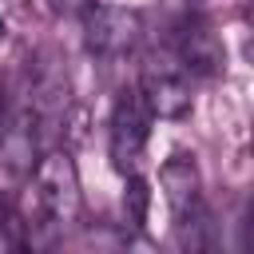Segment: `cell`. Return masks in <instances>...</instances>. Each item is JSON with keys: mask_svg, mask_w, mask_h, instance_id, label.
Listing matches in <instances>:
<instances>
[{"mask_svg": "<svg viewBox=\"0 0 254 254\" xmlns=\"http://www.w3.org/2000/svg\"><path fill=\"white\" fill-rule=\"evenodd\" d=\"M250 143H254V139H250Z\"/></svg>", "mask_w": 254, "mask_h": 254, "instance_id": "9", "label": "cell"}, {"mask_svg": "<svg viewBox=\"0 0 254 254\" xmlns=\"http://www.w3.org/2000/svg\"><path fill=\"white\" fill-rule=\"evenodd\" d=\"M147 206H151V187H147V179L135 171V175H127V187H123V214H127L131 230H143Z\"/></svg>", "mask_w": 254, "mask_h": 254, "instance_id": "7", "label": "cell"}, {"mask_svg": "<svg viewBox=\"0 0 254 254\" xmlns=\"http://www.w3.org/2000/svg\"><path fill=\"white\" fill-rule=\"evenodd\" d=\"M143 36V16L135 8L119 4H87L83 8V44L99 60H119L127 56Z\"/></svg>", "mask_w": 254, "mask_h": 254, "instance_id": "3", "label": "cell"}, {"mask_svg": "<svg viewBox=\"0 0 254 254\" xmlns=\"http://www.w3.org/2000/svg\"><path fill=\"white\" fill-rule=\"evenodd\" d=\"M190 71L179 60H147L139 91L147 99V107L155 111V119H183L190 111Z\"/></svg>", "mask_w": 254, "mask_h": 254, "instance_id": "4", "label": "cell"}, {"mask_svg": "<svg viewBox=\"0 0 254 254\" xmlns=\"http://www.w3.org/2000/svg\"><path fill=\"white\" fill-rule=\"evenodd\" d=\"M159 187H163V198H167L175 222L202 210V175H198L194 155H171L159 167Z\"/></svg>", "mask_w": 254, "mask_h": 254, "instance_id": "6", "label": "cell"}, {"mask_svg": "<svg viewBox=\"0 0 254 254\" xmlns=\"http://www.w3.org/2000/svg\"><path fill=\"white\" fill-rule=\"evenodd\" d=\"M151 119H155V111L147 107L139 87H123L115 95V107H111V163H115L119 175L139 171V159H143L147 139H151Z\"/></svg>", "mask_w": 254, "mask_h": 254, "instance_id": "2", "label": "cell"}, {"mask_svg": "<svg viewBox=\"0 0 254 254\" xmlns=\"http://www.w3.org/2000/svg\"><path fill=\"white\" fill-rule=\"evenodd\" d=\"M175 60H179L190 75H214V71L226 64L222 40H218V32L206 24V16L190 12V16L179 20V28H175Z\"/></svg>", "mask_w": 254, "mask_h": 254, "instance_id": "5", "label": "cell"}, {"mask_svg": "<svg viewBox=\"0 0 254 254\" xmlns=\"http://www.w3.org/2000/svg\"><path fill=\"white\" fill-rule=\"evenodd\" d=\"M83 194H79V175L67 151H48L36 159L32 171V210H24L28 238L32 230H64L79 218Z\"/></svg>", "mask_w": 254, "mask_h": 254, "instance_id": "1", "label": "cell"}, {"mask_svg": "<svg viewBox=\"0 0 254 254\" xmlns=\"http://www.w3.org/2000/svg\"><path fill=\"white\" fill-rule=\"evenodd\" d=\"M0 40H4V20H0Z\"/></svg>", "mask_w": 254, "mask_h": 254, "instance_id": "8", "label": "cell"}]
</instances>
